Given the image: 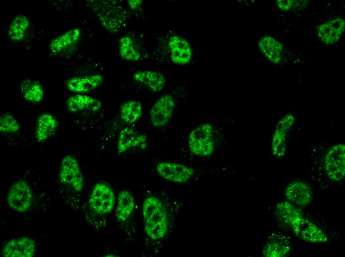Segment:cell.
Returning a JSON list of instances; mask_svg holds the SVG:
<instances>
[{
	"mask_svg": "<svg viewBox=\"0 0 345 257\" xmlns=\"http://www.w3.org/2000/svg\"><path fill=\"white\" fill-rule=\"evenodd\" d=\"M144 229L147 237L152 240L163 238L168 230L167 211L161 201L154 196H149L143 201L142 207Z\"/></svg>",
	"mask_w": 345,
	"mask_h": 257,
	"instance_id": "cell-1",
	"label": "cell"
},
{
	"mask_svg": "<svg viewBox=\"0 0 345 257\" xmlns=\"http://www.w3.org/2000/svg\"><path fill=\"white\" fill-rule=\"evenodd\" d=\"M214 129L212 126L204 123L197 126L189 133L188 144L194 155L206 157L213 154L215 150Z\"/></svg>",
	"mask_w": 345,
	"mask_h": 257,
	"instance_id": "cell-2",
	"label": "cell"
},
{
	"mask_svg": "<svg viewBox=\"0 0 345 257\" xmlns=\"http://www.w3.org/2000/svg\"><path fill=\"white\" fill-rule=\"evenodd\" d=\"M115 202L114 190L107 184L99 182L94 186L89 199L91 210L100 214L110 213Z\"/></svg>",
	"mask_w": 345,
	"mask_h": 257,
	"instance_id": "cell-3",
	"label": "cell"
},
{
	"mask_svg": "<svg viewBox=\"0 0 345 257\" xmlns=\"http://www.w3.org/2000/svg\"><path fill=\"white\" fill-rule=\"evenodd\" d=\"M33 193L29 183L24 180L14 182L9 188L7 195L9 207L14 211L22 213L30 208Z\"/></svg>",
	"mask_w": 345,
	"mask_h": 257,
	"instance_id": "cell-4",
	"label": "cell"
},
{
	"mask_svg": "<svg viewBox=\"0 0 345 257\" xmlns=\"http://www.w3.org/2000/svg\"><path fill=\"white\" fill-rule=\"evenodd\" d=\"M60 181L76 191L83 190L84 178L80 166L76 158L66 155L62 159L59 171Z\"/></svg>",
	"mask_w": 345,
	"mask_h": 257,
	"instance_id": "cell-5",
	"label": "cell"
},
{
	"mask_svg": "<svg viewBox=\"0 0 345 257\" xmlns=\"http://www.w3.org/2000/svg\"><path fill=\"white\" fill-rule=\"evenodd\" d=\"M175 101L170 94L160 96L152 105L149 112V120L156 128L165 126L171 119L175 108Z\"/></svg>",
	"mask_w": 345,
	"mask_h": 257,
	"instance_id": "cell-6",
	"label": "cell"
},
{
	"mask_svg": "<svg viewBox=\"0 0 345 257\" xmlns=\"http://www.w3.org/2000/svg\"><path fill=\"white\" fill-rule=\"evenodd\" d=\"M294 234L304 241L312 243H323L328 240L326 234L316 224L304 218L302 214L289 224Z\"/></svg>",
	"mask_w": 345,
	"mask_h": 257,
	"instance_id": "cell-7",
	"label": "cell"
},
{
	"mask_svg": "<svg viewBox=\"0 0 345 257\" xmlns=\"http://www.w3.org/2000/svg\"><path fill=\"white\" fill-rule=\"evenodd\" d=\"M156 170L162 178L176 183L187 182L194 174V170L192 167L172 162L159 163L156 166Z\"/></svg>",
	"mask_w": 345,
	"mask_h": 257,
	"instance_id": "cell-8",
	"label": "cell"
},
{
	"mask_svg": "<svg viewBox=\"0 0 345 257\" xmlns=\"http://www.w3.org/2000/svg\"><path fill=\"white\" fill-rule=\"evenodd\" d=\"M345 146L344 144L333 146L325 158V169L328 176L334 181H339L345 174Z\"/></svg>",
	"mask_w": 345,
	"mask_h": 257,
	"instance_id": "cell-9",
	"label": "cell"
},
{
	"mask_svg": "<svg viewBox=\"0 0 345 257\" xmlns=\"http://www.w3.org/2000/svg\"><path fill=\"white\" fill-rule=\"evenodd\" d=\"M36 251L33 238L24 236L12 239L3 247L1 255L5 257H32Z\"/></svg>",
	"mask_w": 345,
	"mask_h": 257,
	"instance_id": "cell-10",
	"label": "cell"
},
{
	"mask_svg": "<svg viewBox=\"0 0 345 257\" xmlns=\"http://www.w3.org/2000/svg\"><path fill=\"white\" fill-rule=\"evenodd\" d=\"M168 46L171 60L174 64L183 65L191 61L192 50L185 39L177 35L172 36L169 39Z\"/></svg>",
	"mask_w": 345,
	"mask_h": 257,
	"instance_id": "cell-11",
	"label": "cell"
},
{
	"mask_svg": "<svg viewBox=\"0 0 345 257\" xmlns=\"http://www.w3.org/2000/svg\"><path fill=\"white\" fill-rule=\"evenodd\" d=\"M147 136L143 132L131 127H125L120 131L117 143L119 154L146 144Z\"/></svg>",
	"mask_w": 345,
	"mask_h": 257,
	"instance_id": "cell-12",
	"label": "cell"
},
{
	"mask_svg": "<svg viewBox=\"0 0 345 257\" xmlns=\"http://www.w3.org/2000/svg\"><path fill=\"white\" fill-rule=\"evenodd\" d=\"M294 118L287 114L278 123L271 143L273 155L278 158L284 156L286 150V133L294 123Z\"/></svg>",
	"mask_w": 345,
	"mask_h": 257,
	"instance_id": "cell-13",
	"label": "cell"
},
{
	"mask_svg": "<svg viewBox=\"0 0 345 257\" xmlns=\"http://www.w3.org/2000/svg\"><path fill=\"white\" fill-rule=\"evenodd\" d=\"M103 82V77L99 74L73 77L66 82L68 90L75 93L84 94L99 87Z\"/></svg>",
	"mask_w": 345,
	"mask_h": 257,
	"instance_id": "cell-14",
	"label": "cell"
},
{
	"mask_svg": "<svg viewBox=\"0 0 345 257\" xmlns=\"http://www.w3.org/2000/svg\"><path fill=\"white\" fill-rule=\"evenodd\" d=\"M285 194L289 202L300 206L308 205L312 198V192L310 186L300 181L289 184L286 188Z\"/></svg>",
	"mask_w": 345,
	"mask_h": 257,
	"instance_id": "cell-15",
	"label": "cell"
},
{
	"mask_svg": "<svg viewBox=\"0 0 345 257\" xmlns=\"http://www.w3.org/2000/svg\"><path fill=\"white\" fill-rule=\"evenodd\" d=\"M102 107L101 101L96 98L85 94L76 93L69 97L66 107L71 113L82 111L96 112Z\"/></svg>",
	"mask_w": 345,
	"mask_h": 257,
	"instance_id": "cell-16",
	"label": "cell"
},
{
	"mask_svg": "<svg viewBox=\"0 0 345 257\" xmlns=\"http://www.w3.org/2000/svg\"><path fill=\"white\" fill-rule=\"evenodd\" d=\"M58 125L56 117L50 113L45 112L38 117L35 128V136L38 142L47 140L56 131Z\"/></svg>",
	"mask_w": 345,
	"mask_h": 257,
	"instance_id": "cell-17",
	"label": "cell"
},
{
	"mask_svg": "<svg viewBox=\"0 0 345 257\" xmlns=\"http://www.w3.org/2000/svg\"><path fill=\"white\" fill-rule=\"evenodd\" d=\"M81 36V31L77 28L71 29L54 38L49 44L51 53L58 54L70 47L75 45Z\"/></svg>",
	"mask_w": 345,
	"mask_h": 257,
	"instance_id": "cell-18",
	"label": "cell"
},
{
	"mask_svg": "<svg viewBox=\"0 0 345 257\" xmlns=\"http://www.w3.org/2000/svg\"><path fill=\"white\" fill-rule=\"evenodd\" d=\"M136 82L148 87L153 92H159L164 88L166 80L161 72L152 70H140L135 72L133 76Z\"/></svg>",
	"mask_w": 345,
	"mask_h": 257,
	"instance_id": "cell-19",
	"label": "cell"
},
{
	"mask_svg": "<svg viewBox=\"0 0 345 257\" xmlns=\"http://www.w3.org/2000/svg\"><path fill=\"white\" fill-rule=\"evenodd\" d=\"M344 28V20L337 18L321 25L319 29L318 36L325 43H334L339 39Z\"/></svg>",
	"mask_w": 345,
	"mask_h": 257,
	"instance_id": "cell-20",
	"label": "cell"
},
{
	"mask_svg": "<svg viewBox=\"0 0 345 257\" xmlns=\"http://www.w3.org/2000/svg\"><path fill=\"white\" fill-rule=\"evenodd\" d=\"M135 199L131 192L127 189L120 191L117 197L115 217L119 222H125L135 208Z\"/></svg>",
	"mask_w": 345,
	"mask_h": 257,
	"instance_id": "cell-21",
	"label": "cell"
},
{
	"mask_svg": "<svg viewBox=\"0 0 345 257\" xmlns=\"http://www.w3.org/2000/svg\"><path fill=\"white\" fill-rule=\"evenodd\" d=\"M30 26V20L29 18L26 15L18 14L10 22L7 30V36L12 42H22L25 39Z\"/></svg>",
	"mask_w": 345,
	"mask_h": 257,
	"instance_id": "cell-22",
	"label": "cell"
},
{
	"mask_svg": "<svg viewBox=\"0 0 345 257\" xmlns=\"http://www.w3.org/2000/svg\"><path fill=\"white\" fill-rule=\"evenodd\" d=\"M258 44L261 51L271 62L273 64L280 62L283 49L280 43L271 37L266 36L262 38Z\"/></svg>",
	"mask_w": 345,
	"mask_h": 257,
	"instance_id": "cell-23",
	"label": "cell"
},
{
	"mask_svg": "<svg viewBox=\"0 0 345 257\" xmlns=\"http://www.w3.org/2000/svg\"><path fill=\"white\" fill-rule=\"evenodd\" d=\"M20 90L24 99L31 103L40 102L44 96V90L42 85L37 81L25 79L21 82Z\"/></svg>",
	"mask_w": 345,
	"mask_h": 257,
	"instance_id": "cell-24",
	"label": "cell"
},
{
	"mask_svg": "<svg viewBox=\"0 0 345 257\" xmlns=\"http://www.w3.org/2000/svg\"><path fill=\"white\" fill-rule=\"evenodd\" d=\"M120 117L127 124L137 122L143 114V105L137 100H129L123 103L119 109Z\"/></svg>",
	"mask_w": 345,
	"mask_h": 257,
	"instance_id": "cell-25",
	"label": "cell"
},
{
	"mask_svg": "<svg viewBox=\"0 0 345 257\" xmlns=\"http://www.w3.org/2000/svg\"><path fill=\"white\" fill-rule=\"evenodd\" d=\"M271 239L265 246L263 254L267 257H282L288 255L290 246L288 241L284 238Z\"/></svg>",
	"mask_w": 345,
	"mask_h": 257,
	"instance_id": "cell-26",
	"label": "cell"
},
{
	"mask_svg": "<svg viewBox=\"0 0 345 257\" xmlns=\"http://www.w3.org/2000/svg\"><path fill=\"white\" fill-rule=\"evenodd\" d=\"M119 54L124 60L129 62L139 61L141 55L137 49L133 40L128 36H124L120 38L119 41Z\"/></svg>",
	"mask_w": 345,
	"mask_h": 257,
	"instance_id": "cell-27",
	"label": "cell"
},
{
	"mask_svg": "<svg viewBox=\"0 0 345 257\" xmlns=\"http://www.w3.org/2000/svg\"><path fill=\"white\" fill-rule=\"evenodd\" d=\"M276 212L279 218L289 225L295 217L302 214L289 201H283L277 204Z\"/></svg>",
	"mask_w": 345,
	"mask_h": 257,
	"instance_id": "cell-28",
	"label": "cell"
},
{
	"mask_svg": "<svg viewBox=\"0 0 345 257\" xmlns=\"http://www.w3.org/2000/svg\"><path fill=\"white\" fill-rule=\"evenodd\" d=\"M20 128L17 120L9 113H3L0 116V132L2 134L17 132Z\"/></svg>",
	"mask_w": 345,
	"mask_h": 257,
	"instance_id": "cell-29",
	"label": "cell"
},
{
	"mask_svg": "<svg viewBox=\"0 0 345 257\" xmlns=\"http://www.w3.org/2000/svg\"><path fill=\"white\" fill-rule=\"evenodd\" d=\"M278 7L282 10L289 9L293 5V0H277Z\"/></svg>",
	"mask_w": 345,
	"mask_h": 257,
	"instance_id": "cell-30",
	"label": "cell"
},
{
	"mask_svg": "<svg viewBox=\"0 0 345 257\" xmlns=\"http://www.w3.org/2000/svg\"><path fill=\"white\" fill-rule=\"evenodd\" d=\"M142 3V0H129L127 1L128 6L133 10L137 9Z\"/></svg>",
	"mask_w": 345,
	"mask_h": 257,
	"instance_id": "cell-31",
	"label": "cell"
}]
</instances>
